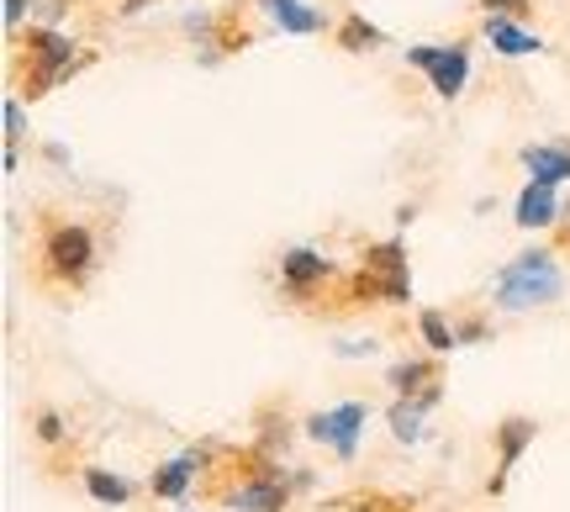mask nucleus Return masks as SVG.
<instances>
[{
  "label": "nucleus",
  "mask_w": 570,
  "mask_h": 512,
  "mask_svg": "<svg viewBox=\"0 0 570 512\" xmlns=\"http://www.w3.org/2000/svg\"><path fill=\"white\" fill-rule=\"evenodd\" d=\"M560 291H566V275L554 265V254H544V248H529V254L508 259L491 275V302L502 312L550 307V302H560Z\"/></svg>",
  "instance_id": "f257e3e1"
},
{
  "label": "nucleus",
  "mask_w": 570,
  "mask_h": 512,
  "mask_svg": "<svg viewBox=\"0 0 570 512\" xmlns=\"http://www.w3.org/2000/svg\"><path fill=\"white\" fill-rule=\"evenodd\" d=\"M354 296L386 302V307H407L412 302V275H407V248H402V238L370 248L365 269L354 275Z\"/></svg>",
  "instance_id": "f03ea898"
},
{
  "label": "nucleus",
  "mask_w": 570,
  "mask_h": 512,
  "mask_svg": "<svg viewBox=\"0 0 570 512\" xmlns=\"http://www.w3.org/2000/svg\"><path fill=\"white\" fill-rule=\"evenodd\" d=\"M38 259H42V275H48V280L80 286L85 275L96 269V238H90V227H80V223H53L48 238H42Z\"/></svg>",
  "instance_id": "7ed1b4c3"
},
{
  "label": "nucleus",
  "mask_w": 570,
  "mask_h": 512,
  "mask_svg": "<svg viewBox=\"0 0 570 512\" xmlns=\"http://www.w3.org/2000/svg\"><path fill=\"white\" fill-rule=\"evenodd\" d=\"M407 63L423 69L428 85H433L444 101H454L470 80V48L465 42H417V48H407Z\"/></svg>",
  "instance_id": "20e7f679"
},
{
  "label": "nucleus",
  "mask_w": 570,
  "mask_h": 512,
  "mask_svg": "<svg viewBox=\"0 0 570 512\" xmlns=\"http://www.w3.org/2000/svg\"><path fill=\"white\" fill-rule=\"evenodd\" d=\"M365 417H370L365 402H338V407L312 412V417H306V439L327 444L338 460H354V450H360V433H365Z\"/></svg>",
  "instance_id": "39448f33"
},
{
  "label": "nucleus",
  "mask_w": 570,
  "mask_h": 512,
  "mask_svg": "<svg viewBox=\"0 0 570 512\" xmlns=\"http://www.w3.org/2000/svg\"><path fill=\"white\" fill-rule=\"evenodd\" d=\"M69 38L63 32H48V27H38V32H27V59H32V75H27V96H42L48 85H59L63 75H69Z\"/></svg>",
  "instance_id": "423d86ee"
},
{
  "label": "nucleus",
  "mask_w": 570,
  "mask_h": 512,
  "mask_svg": "<svg viewBox=\"0 0 570 512\" xmlns=\"http://www.w3.org/2000/svg\"><path fill=\"white\" fill-rule=\"evenodd\" d=\"M223 502L233 512H285L291 492H285V481L275 475V465H269V471L248 475V481H238V486H227Z\"/></svg>",
  "instance_id": "0eeeda50"
},
{
  "label": "nucleus",
  "mask_w": 570,
  "mask_h": 512,
  "mask_svg": "<svg viewBox=\"0 0 570 512\" xmlns=\"http://www.w3.org/2000/svg\"><path fill=\"white\" fill-rule=\"evenodd\" d=\"M533 433H539L533 417H502V429H497V475H491V492L508 486V475L518 471V460H523V450L533 444Z\"/></svg>",
  "instance_id": "6e6552de"
},
{
  "label": "nucleus",
  "mask_w": 570,
  "mask_h": 512,
  "mask_svg": "<svg viewBox=\"0 0 570 512\" xmlns=\"http://www.w3.org/2000/svg\"><path fill=\"white\" fill-rule=\"evenodd\" d=\"M206 471V454L202 450H185V454H175L169 465H159L154 471V481H148V492L159 496V502H180L185 492H190V481Z\"/></svg>",
  "instance_id": "1a4fd4ad"
},
{
  "label": "nucleus",
  "mask_w": 570,
  "mask_h": 512,
  "mask_svg": "<svg viewBox=\"0 0 570 512\" xmlns=\"http://www.w3.org/2000/svg\"><path fill=\"white\" fill-rule=\"evenodd\" d=\"M327 275H333V259H323L317 248H291V254H281V280L291 296H306L312 286H323Z\"/></svg>",
  "instance_id": "9d476101"
},
{
  "label": "nucleus",
  "mask_w": 570,
  "mask_h": 512,
  "mask_svg": "<svg viewBox=\"0 0 570 512\" xmlns=\"http://www.w3.org/2000/svg\"><path fill=\"white\" fill-rule=\"evenodd\" d=\"M439 402V386H428L423 396H396L391 402V412H386V423H391V433L402 439V444H417L423 439V412Z\"/></svg>",
  "instance_id": "9b49d317"
},
{
  "label": "nucleus",
  "mask_w": 570,
  "mask_h": 512,
  "mask_svg": "<svg viewBox=\"0 0 570 512\" xmlns=\"http://www.w3.org/2000/svg\"><path fill=\"white\" fill-rule=\"evenodd\" d=\"M265 6V17L281 27V32H296V38H312V32H323V11L317 6H306V0H259Z\"/></svg>",
  "instance_id": "f8f14e48"
},
{
  "label": "nucleus",
  "mask_w": 570,
  "mask_h": 512,
  "mask_svg": "<svg viewBox=\"0 0 570 512\" xmlns=\"http://www.w3.org/2000/svg\"><path fill=\"white\" fill-rule=\"evenodd\" d=\"M523 169H529L539 185L570 180V144H529L523 148Z\"/></svg>",
  "instance_id": "ddd939ff"
},
{
  "label": "nucleus",
  "mask_w": 570,
  "mask_h": 512,
  "mask_svg": "<svg viewBox=\"0 0 570 512\" xmlns=\"http://www.w3.org/2000/svg\"><path fill=\"white\" fill-rule=\"evenodd\" d=\"M512 217H518V227H550L554 217H560V196H554V185L529 180L523 185V196H518V206H512Z\"/></svg>",
  "instance_id": "4468645a"
},
{
  "label": "nucleus",
  "mask_w": 570,
  "mask_h": 512,
  "mask_svg": "<svg viewBox=\"0 0 570 512\" xmlns=\"http://www.w3.org/2000/svg\"><path fill=\"white\" fill-rule=\"evenodd\" d=\"M487 42L497 53H508V59H523V53H539V48H544L539 32H523L512 17H487Z\"/></svg>",
  "instance_id": "2eb2a0df"
},
{
  "label": "nucleus",
  "mask_w": 570,
  "mask_h": 512,
  "mask_svg": "<svg viewBox=\"0 0 570 512\" xmlns=\"http://www.w3.org/2000/svg\"><path fill=\"white\" fill-rule=\"evenodd\" d=\"M428 386H439L433 360H402V365H391V391L396 396H423Z\"/></svg>",
  "instance_id": "dca6fc26"
},
{
  "label": "nucleus",
  "mask_w": 570,
  "mask_h": 512,
  "mask_svg": "<svg viewBox=\"0 0 570 512\" xmlns=\"http://www.w3.org/2000/svg\"><path fill=\"white\" fill-rule=\"evenodd\" d=\"M85 492H90V502H101V508H127V502H132V481L90 465V471H85Z\"/></svg>",
  "instance_id": "f3484780"
},
{
  "label": "nucleus",
  "mask_w": 570,
  "mask_h": 512,
  "mask_svg": "<svg viewBox=\"0 0 570 512\" xmlns=\"http://www.w3.org/2000/svg\"><path fill=\"white\" fill-rule=\"evenodd\" d=\"M417 333H423V344L433 348V354H449V348L460 344V333L449 328V317L444 312H433V307L417 312Z\"/></svg>",
  "instance_id": "a211bd4d"
},
{
  "label": "nucleus",
  "mask_w": 570,
  "mask_h": 512,
  "mask_svg": "<svg viewBox=\"0 0 570 512\" xmlns=\"http://www.w3.org/2000/svg\"><path fill=\"white\" fill-rule=\"evenodd\" d=\"M375 42H381V27H370L365 17H348L344 27H338V48H348V53H365Z\"/></svg>",
  "instance_id": "6ab92c4d"
},
{
  "label": "nucleus",
  "mask_w": 570,
  "mask_h": 512,
  "mask_svg": "<svg viewBox=\"0 0 570 512\" xmlns=\"http://www.w3.org/2000/svg\"><path fill=\"white\" fill-rule=\"evenodd\" d=\"M32 423H38V439H42V444H63V433H69V429H63V417L53 407H42Z\"/></svg>",
  "instance_id": "aec40b11"
},
{
  "label": "nucleus",
  "mask_w": 570,
  "mask_h": 512,
  "mask_svg": "<svg viewBox=\"0 0 570 512\" xmlns=\"http://www.w3.org/2000/svg\"><path fill=\"white\" fill-rule=\"evenodd\" d=\"M481 6H487L491 17H523L529 11V0H481Z\"/></svg>",
  "instance_id": "412c9836"
},
{
  "label": "nucleus",
  "mask_w": 570,
  "mask_h": 512,
  "mask_svg": "<svg viewBox=\"0 0 570 512\" xmlns=\"http://www.w3.org/2000/svg\"><path fill=\"white\" fill-rule=\"evenodd\" d=\"M21 132H27V122H21V101H6V138L17 144Z\"/></svg>",
  "instance_id": "4be33fe9"
},
{
  "label": "nucleus",
  "mask_w": 570,
  "mask_h": 512,
  "mask_svg": "<svg viewBox=\"0 0 570 512\" xmlns=\"http://www.w3.org/2000/svg\"><path fill=\"white\" fill-rule=\"evenodd\" d=\"M338 354H344V360H360V354H375V344H370V338H344V344H338Z\"/></svg>",
  "instance_id": "5701e85b"
},
{
  "label": "nucleus",
  "mask_w": 570,
  "mask_h": 512,
  "mask_svg": "<svg viewBox=\"0 0 570 512\" xmlns=\"http://www.w3.org/2000/svg\"><path fill=\"white\" fill-rule=\"evenodd\" d=\"M27 6H32V0H6V27H17V21L27 17Z\"/></svg>",
  "instance_id": "b1692460"
},
{
  "label": "nucleus",
  "mask_w": 570,
  "mask_h": 512,
  "mask_svg": "<svg viewBox=\"0 0 570 512\" xmlns=\"http://www.w3.org/2000/svg\"><path fill=\"white\" fill-rule=\"evenodd\" d=\"M142 6H148V0H122V11H127V17H132V11H142Z\"/></svg>",
  "instance_id": "393cba45"
}]
</instances>
